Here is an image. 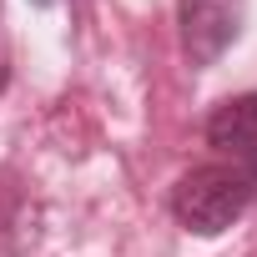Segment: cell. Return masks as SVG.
<instances>
[{
    "label": "cell",
    "mask_w": 257,
    "mask_h": 257,
    "mask_svg": "<svg viewBox=\"0 0 257 257\" xmlns=\"http://www.w3.org/2000/svg\"><path fill=\"white\" fill-rule=\"evenodd\" d=\"M247 202H252V192H247V182H242L237 167H197V172H187V177L177 182V192H172L177 222H182L187 232H197V237L227 232V227L247 212Z\"/></svg>",
    "instance_id": "obj_1"
},
{
    "label": "cell",
    "mask_w": 257,
    "mask_h": 257,
    "mask_svg": "<svg viewBox=\"0 0 257 257\" xmlns=\"http://www.w3.org/2000/svg\"><path fill=\"white\" fill-rule=\"evenodd\" d=\"M177 31H182V56L197 71L217 66L242 31V0H177Z\"/></svg>",
    "instance_id": "obj_2"
},
{
    "label": "cell",
    "mask_w": 257,
    "mask_h": 257,
    "mask_svg": "<svg viewBox=\"0 0 257 257\" xmlns=\"http://www.w3.org/2000/svg\"><path fill=\"white\" fill-rule=\"evenodd\" d=\"M207 142L217 152H232V157H247L257 147V91L232 96L207 116Z\"/></svg>",
    "instance_id": "obj_3"
},
{
    "label": "cell",
    "mask_w": 257,
    "mask_h": 257,
    "mask_svg": "<svg viewBox=\"0 0 257 257\" xmlns=\"http://www.w3.org/2000/svg\"><path fill=\"white\" fill-rule=\"evenodd\" d=\"M242 182H247V192L257 197V147L247 152V172H242Z\"/></svg>",
    "instance_id": "obj_4"
},
{
    "label": "cell",
    "mask_w": 257,
    "mask_h": 257,
    "mask_svg": "<svg viewBox=\"0 0 257 257\" xmlns=\"http://www.w3.org/2000/svg\"><path fill=\"white\" fill-rule=\"evenodd\" d=\"M6 81H11V66H6V56H0V91H6Z\"/></svg>",
    "instance_id": "obj_5"
},
{
    "label": "cell",
    "mask_w": 257,
    "mask_h": 257,
    "mask_svg": "<svg viewBox=\"0 0 257 257\" xmlns=\"http://www.w3.org/2000/svg\"><path fill=\"white\" fill-rule=\"evenodd\" d=\"M36 6H56V0H36Z\"/></svg>",
    "instance_id": "obj_6"
}]
</instances>
